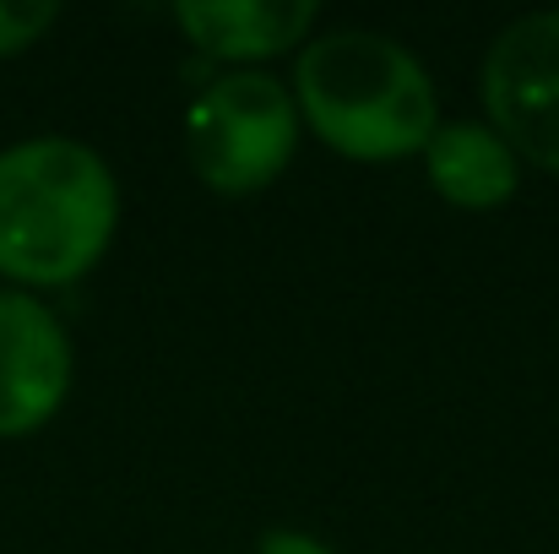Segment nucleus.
Returning <instances> with one entry per match:
<instances>
[{"label":"nucleus","mask_w":559,"mask_h":554,"mask_svg":"<svg viewBox=\"0 0 559 554\" xmlns=\"http://www.w3.org/2000/svg\"><path fill=\"white\" fill-rule=\"evenodd\" d=\"M424 175L429 185L467 212H489L500 201L516 196V153L500 142L495 126H473V120H451L435 126L429 148H424Z\"/></svg>","instance_id":"nucleus-7"},{"label":"nucleus","mask_w":559,"mask_h":554,"mask_svg":"<svg viewBox=\"0 0 559 554\" xmlns=\"http://www.w3.org/2000/svg\"><path fill=\"white\" fill-rule=\"evenodd\" d=\"M71 391V338L33 294H0V440L44 429Z\"/></svg>","instance_id":"nucleus-5"},{"label":"nucleus","mask_w":559,"mask_h":554,"mask_svg":"<svg viewBox=\"0 0 559 554\" xmlns=\"http://www.w3.org/2000/svg\"><path fill=\"white\" fill-rule=\"evenodd\" d=\"M484 104L511 153L559 175V11L516 16L489 44Z\"/></svg>","instance_id":"nucleus-4"},{"label":"nucleus","mask_w":559,"mask_h":554,"mask_svg":"<svg viewBox=\"0 0 559 554\" xmlns=\"http://www.w3.org/2000/svg\"><path fill=\"white\" fill-rule=\"evenodd\" d=\"M255 554H332L321 539H310V533H294V528H272L266 539H261V550Z\"/></svg>","instance_id":"nucleus-9"},{"label":"nucleus","mask_w":559,"mask_h":554,"mask_svg":"<svg viewBox=\"0 0 559 554\" xmlns=\"http://www.w3.org/2000/svg\"><path fill=\"white\" fill-rule=\"evenodd\" d=\"M321 5L316 0H186L175 5V22L186 38L212 60H272L310 38Z\"/></svg>","instance_id":"nucleus-6"},{"label":"nucleus","mask_w":559,"mask_h":554,"mask_svg":"<svg viewBox=\"0 0 559 554\" xmlns=\"http://www.w3.org/2000/svg\"><path fill=\"white\" fill-rule=\"evenodd\" d=\"M294 104L332 153L365 164L424 153L440 126L429 71L396 38L370 27L310 38L294 66Z\"/></svg>","instance_id":"nucleus-2"},{"label":"nucleus","mask_w":559,"mask_h":554,"mask_svg":"<svg viewBox=\"0 0 559 554\" xmlns=\"http://www.w3.org/2000/svg\"><path fill=\"white\" fill-rule=\"evenodd\" d=\"M55 16H60L55 0H0V60L38 44L55 27Z\"/></svg>","instance_id":"nucleus-8"},{"label":"nucleus","mask_w":559,"mask_h":554,"mask_svg":"<svg viewBox=\"0 0 559 554\" xmlns=\"http://www.w3.org/2000/svg\"><path fill=\"white\" fill-rule=\"evenodd\" d=\"M120 228L109 164L71 137H33L0 153V278L60 288L93 272Z\"/></svg>","instance_id":"nucleus-1"},{"label":"nucleus","mask_w":559,"mask_h":554,"mask_svg":"<svg viewBox=\"0 0 559 554\" xmlns=\"http://www.w3.org/2000/svg\"><path fill=\"white\" fill-rule=\"evenodd\" d=\"M299 142V104L266 71H228L206 82L190 104L186 148L201 185L223 196H250L272 185Z\"/></svg>","instance_id":"nucleus-3"}]
</instances>
